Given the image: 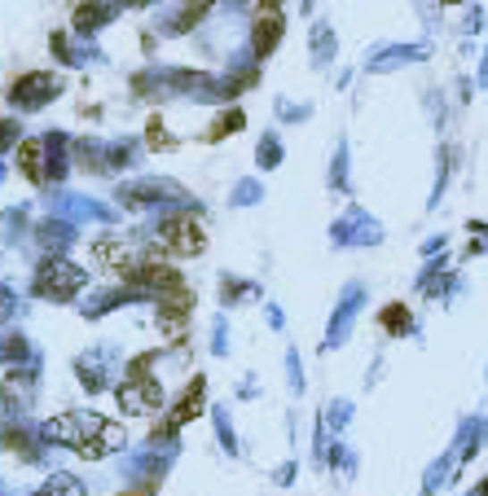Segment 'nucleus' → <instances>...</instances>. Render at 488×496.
I'll use <instances>...</instances> for the list:
<instances>
[{"instance_id":"13","label":"nucleus","mask_w":488,"mask_h":496,"mask_svg":"<svg viewBox=\"0 0 488 496\" xmlns=\"http://www.w3.org/2000/svg\"><path fill=\"white\" fill-rule=\"evenodd\" d=\"M132 4H146V0H132Z\"/></svg>"},{"instance_id":"8","label":"nucleus","mask_w":488,"mask_h":496,"mask_svg":"<svg viewBox=\"0 0 488 496\" xmlns=\"http://www.w3.org/2000/svg\"><path fill=\"white\" fill-rule=\"evenodd\" d=\"M57 84L54 80H31V84H13V97L18 101H36V97H45V93H54Z\"/></svg>"},{"instance_id":"4","label":"nucleus","mask_w":488,"mask_h":496,"mask_svg":"<svg viewBox=\"0 0 488 496\" xmlns=\"http://www.w3.org/2000/svg\"><path fill=\"white\" fill-rule=\"evenodd\" d=\"M198 408H203V383H194V387L185 391V399L176 404V413L167 417V431H176L181 422H189V417H198Z\"/></svg>"},{"instance_id":"2","label":"nucleus","mask_w":488,"mask_h":496,"mask_svg":"<svg viewBox=\"0 0 488 496\" xmlns=\"http://www.w3.org/2000/svg\"><path fill=\"white\" fill-rule=\"evenodd\" d=\"M159 247L163 255H203L207 233H203V224L194 215H172L159 229Z\"/></svg>"},{"instance_id":"3","label":"nucleus","mask_w":488,"mask_h":496,"mask_svg":"<svg viewBox=\"0 0 488 496\" xmlns=\"http://www.w3.org/2000/svg\"><path fill=\"white\" fill-rule=\"evenodd\" d=\"M80 286H84V273L71 268V264H62V259L45 264V268H40V282H36V290L45 298H71Z\"/></svg>"},{"instance_id":"12","label":"nucleus","mask_w":488,"mask_h":496,"mask_svg":"<svg viewBox=\"0 0 488 496\" xmlns=\"http://www.w3.org/2000/svg\"><path fill=\"white\" fill-rule=\"evenodd\" d=\"M440 4H462V0H440Z\"/></svg>"},{"instance_id":"1","label":"nucleus","mask_w":488,"mask_h":496,"mask_svg":"<svg viewBox=\"0 0 488 496\" xmlns=\"http://www.w3.org/2000/svg\"><path fill=\"white\" fill-rule=\"evenodd\" d=\"M45 435L57 440V444H71L84 457H106L110 448L123 440V431L110 426L106 417H97V413H62V417H54L45 426Z\"/></svg>"},{"instance_id":"6","label":"nucleus","mask_w":488,"mask_h":496,"mask_svg":"<svg viewBox=\"0 0 488 496\" xmlns=\"http://www.w3.org/2000/svg\"><path fill=\"white\" fill-rule=\"evenodd\" d=\"M40 141H22L18 146V167H22V176L27 181H45V167H40Z\"/></svg>"},{"instance_id":"9","label":"nucleus","mask_w":488,"mask_h":496,"mask_svg":"<svg viewBox=\"0 0 488 496\" xmlns=\"http://www.w3.org/2000/svg\"><path fill=\"white\" fill-rule=\"evenodd\" d=\"M40 496H80V483L62 475V479H54V483H49V488H45Z\"/></svg>"},{"instance_id":"11","label":"nucleus","mask_w":488,"mask_h":496,"mask_svg":"<svg viewBox=\"0 0 488 496\" xmlns=\"http://www.w3.org/2000/svg\"><path fill=\"white\" fill-rule=\"evenodd\" d=\"M480 496H488V479H484V483H480Z\"/></svg>"},{"instance_id":"7","label":"nucleus","mask_w":488,"mask_h":496,"mask_svg":"<svg viewBox=\"0 0 488 496\" xmlns=\"http://www.w3.org/2000/svg\"><path fill=\"white\" fill-rule=\"evenodd\" d=\"M383 330H387V334H405V330H409V307H400V303L383 307Z\"/></svg>"},{"instance_id":"10","label":"nucleus","mask_w":488,"mask_h":496,"mask_svg":"<svg viewBox=\"0 0 488 496\" xmlns=\"http://www.w3.org/2000/svg\"><path fill=\"white\" fill-rule=\"evenodd\" d=\"M102 22H106V9H88V4H84V9L75 13V27H102Z\"/></svg>"},{"instance_id":"5","label":"nucleus","mask_w":488,"mask_h":496,"mask_svg":"<svg viewBox=\"0 0 488 496\" xmlns=\"http://www.w3.org/2000/svg\"><path fill=\"white\" fill-rule=\"evenodd\" d=\"M277 31H282V13H277V9H265L260 22H256V49L269 53L273 45H277Z\"/></svg>"}]
</instances>
